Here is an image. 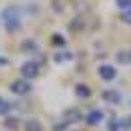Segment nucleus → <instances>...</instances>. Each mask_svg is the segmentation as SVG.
<instances>
[{
    "label": "nucleus",
    "instance_id": "obj_10",
    "mask_svg": "<svg viewBox=\"0 0 131 131\" xmlns=\"http://www.w3.org/2000/svg\"><path fill=\"white\" fill-rule=\"evenodd\" d=\"M79 112H77V109H70V112H68V114H66V122H77V120H79Z\"/></svg>",
    "mask_w": 131,
    "mask_h": 131
},
{
    "label": "nucleus",
    "instance_id": "obj_2",
    "mask_svg": "<svg viewBox=\"0 0 131 131\" xmlns=\"http://www.w3.org/2000/svg\"><path fill=\"white\" fill-rule=\"evenodd\" d=\"M9 88H11V92H13V94H18V96H24V94H28V92H31V81L22 77V79L13 81V83H11Z\"/></svg>",
    "mask_w": 131,
    "mask_h": 131
},
{
    "label": "nucleus",
    "instance_id": "obj_7",
    "mask_svg": "<svg viewBox=\"0 0 131 131\" xmlns=\"http://www.w3.org/2000/svg\"><path fill=\"white\" fill-rule=\"evenodd\" d=\"M116 61L122 66H131V50H118L116 52Z\"/></svg>",
    "mask_w": 131,
    "mask_h": 131
},
{
    "label": "nucleus",
    "instance_id": "obj_8",
    "mask_svg": "<svg viewBox=\"0 0 131 131\" xmlns=\"http://www.w3.org/2000/svg\"><path fill=\"white\" fill-rule=\"evenodd\" d=\"M9 112H11V103L0 96V116H9Z\"/></svg>",
    "mask_w": 131,
    "mask_h": 131
},
{
    "label": "nucleus",
    "instance_id": "obj_16",
    "mask_svg": "<svg viewBox=\"0 0 131 131\" xmlns=\"http://www.w3.org/2000/svg\"><path fill=\"white\" fill-rule=\"evenodd\" d=\"M66 59H72L70 52H61V55H57V57H55V61H66Z\"/></svg>",
    "mask_w": 131,
    "mask_h": 131
},
{
    "label": "nucleus",
    "instance_id": "obj_3",
    "mask_svg": "<svg viewBox=\"0 0 131 131\" xmlns=\"http://www.w3.org/2000/svg\"><path fill=\"white\" fill-rule=\"evenodd\" d=\"M37 74H39V63H37V61H26V63L22 66V77H24V79L33 81Z\"/></svg>",
    "mask_w": 131,
    "mask_h": 131
},
{
    "label": "nucleus",
    "instance_id": "obj_17",
    "mask_svg": "<svg viewBox=\"0 0 131 131\" xmlns=\"http://www.w3.org/2000/svg\"><path fill=\"white\" fill-rule=\"evenodd\" d=\"M24 50H35V44H33V42H24Z\"/></svg>",
    "mask_w": 131,
    "mask_h": 131
},
{
    "label": "nucleus",
    "instance_id": "obj_5",
    "mask_svg": "<svg viewBox=\"0 0 131 131\" xmlns=\"http://www.w3.org/2000/svg\"><path fill=\"white\" fill-rule=\"evenodd\" d=\"M103 118H105V114L101 112V109H92V112L85 116V122H88V125H98V122H103Z\"/></svg>",
    "mask_w": 131,
    "mask_h": 131
},
{
    "label": "nucleus",
    "instance_id": "obj_13",
    "mask_svg": "<svg viewBox=\"0 0 131 131\" xmlns=\"http://www.w3.org/2000/svg\"><path fill=\"white\" fill-rule=\"evenodd\" d=\"M120 18H122V22H127V24H131V9H122V13H120Z\"/></svg>",
    "mask_w": 131,
    "mask_h": 131
},
{
    "label": "nucleus",
    "instance_id": "obj_14",
    "mask_svg": "<svg viewBox=\"0 0 131 131\" xmlns=\"http://www.w3.org/2000/svg\"><path fill=\"white\" fill-rule=\"evenodd\" d=\"M118 9H131V0H116Z\"/></svg>",
    "mask_w": 131,
    "mask_h": 131
},
{
    "label": "nucleus",
    "instance_id": "obj_9",
    "mask_svg": "<svg viewBox=\"0 0 131 131\" xmlns=\"http://www.w3.org/2000/svg\"><path fill=\"white\" fill-rule=\"evenodd\" d=\"M74 92H77V96H79V98H88L90 96V88H88V85H77Z\"/></svg>",
    "mask_w": 131,
    "mask_h": 131
},
{
    "label": "nucleus",
    "instance_id": "obj_4",
    "mask_svg": "<svg viewBox=\"0 0 131 131\" xmlns=\"http://www.w3.org/2000/svg\"><path fill=\"white\" fill-rule=\"evenodd\" d=\"M116 68H114L112 63H101L98 66V77H101V81H114L116 79Z\"/></svg>",
    "mask_w": 131,
    "mask_h": 131
},
{
    "label": "nucleus",
    "instance_id": "obj_15",
    "mask_svg": "<svg viewBox=\"0 0 131 131\" xmlns=\"http://www.w3.org/2000/svg\"><path fill=\"white\" fill-rule=\"evenodd\" d=\"M52 42H55L59 48H63V46H66V42H63V37H61V35H52Z\"/></svg>",
    "mask_w": 131,
    "mask_h": 131
},
{
    "label": "nucleus",
    "instance_id": "obj_11",
    "mask_svg": "<svg viewBox=\"0 0 131 131\" xmlns=\"http://www.w3.org/2000/svg\"><path fill=\"white\" fill-rule=\"evenodd\" d=\"M26 131H44V129H42V125H39L37 120H28L26 122Z\"/></svg>",
    "mask_w": 131,
    "mask_h": 131
},
{
    "label": "nucleus",
    "instance_id": "obj_6",
    "mask_svg": "<svg viewBox=\"0 0 131 131\" xmlns=\"http://www.w3.org/2000/svg\"><path fill=\"white\" fill-rule=\"evenodd\" d=\"M103 98L107 101V103H112V105H118L120 103V92H116V90H105Z\"/></svg>",
    "mask_w": 131,
    "mask_h": 131
},
{
    "label": "nucleus",
    "instance_id": "obj_1",
    "mask_svg": "<svg viewBox=\"0 0 131 131\" xmlns=\"http://www.w3.org/2000/svg\"><path fill=\"white\" fill-rule=\"evenodd\" d=\"M2 20H5V26H7V31H20V13L15 9H5V13H2Z\"/></svg>",
    "mask_w": 131,
    "mask_h": 131
},
{
    "label": "nucleus",
    "instance_id": "obj_12",
    "mask_svg": "<svg viewBox=\"0 0 131 131\" xmlns=\"http://www.w3.org/2000/svg\"><path fill=\"white\" fill-rule=\"evenodd\" d=\"M116 125H118V129H129V127H131V116L125 118V120H120V122L116 120Z\"/></svg>",
    "mask_w": 131,
    "mask_h": 131
}]
</instances>
